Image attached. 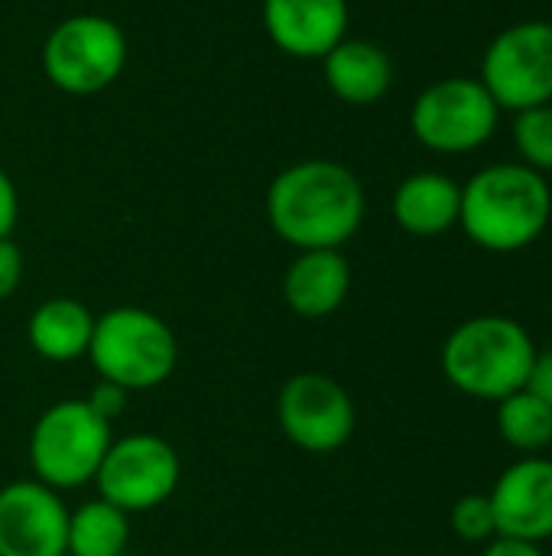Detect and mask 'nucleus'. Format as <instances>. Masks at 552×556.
I'll list each match as a JSON object with an SVG mask.
<instances>
[{"label":"nucleus","instance_id":"obj_3","mask_svg":"<svg viewBox=\"0 0 552 556\" xmlns=\"http://www.w3.org/2000/svg\"><path fill=\"white\" fill-rule=\"evenodd\" d=\"M537 345L511 316H475L452 329L442 345L446 381L475 401H504L527 388Z\"/></svg>","mask_w":552,"mask_h":556},{"label":"nucleus","instance_id":"obj_9","mask_svg":"<svg viewBox=\"0 0 552 556\" xmlns=\"http://www.w3.org/2000/svg\"><path fill=\"white\" fill-rule=\"evenodd\" d=\"M182 463L172 443L156 433H130L111 440L94 485L98 498L117 505L127 515H146L169 502L179 489Z\"/></svg>","mask_w":552,"mask_h":556},{"label":"nucleus","instance_id":"obj_5","mask_svg":"<svg viewBox=\"0 0 552 556\" xmlns=\"http://www.w3.org/2000/svg\"><path fill=\"white\" fill-rule=\"evenodd\" d=\"M111 440V424L98 417L88 401L52 404L29 433V466L36 482L55 492L94 482Z\"/></svg>","mask_w":552,"mask_h":556},{"label":"nucleus","instance_id":"obj_26","mask_svg":"<svg viewBox=\"0 0 552 556\" xmlns=\"http://www.w3.org/2000/svg\"><path fill=\"white\" fill-rule=\"evenodd\" d=\"M485 556H547L540 544L517 541V538H491L485 544Z\"/></svg>","mask_w":552,"mask_h":556},{"label":"nucleus","instance_id":"obj_21","mask_svg":"<svg viewBox=\"0 0 552 556\" xmlns=\"http://www.w3.org/2000/svg\"><path fill=\"white\" fill-rule=\"evenodd\" d=\"M449 521H452V531H455L462 541H468V544H488L491 538H498L491 502H488V495H482V492L462 495V498L452 505Z\"/></svg>","mask_w":552,"mask_h":556},{"label":"nucleus","instance_id":"obj_6","mask_svg":"<svg viewBox=\"0 0 552 556\" xmlns=\"http://www.w3.org/2000/svg\"><path fill=\"white\" fill-rule=\"evenodd\" d=\"M501 114L478 78L452 75L420 91L410 108V130L426 150L459 156L485 147L498 134Z\"/></svg>","mask_w":552,"mask_h":556},{"label":"nucleus","instance_id":"obj_13","mask_svg":"<svg viewBox=\"0 0 552 556\" xmlns=\"http://www.w3.org/2000/svg\"><path fill=\"white\" fill-rule=\"evenodd\" d=\"M264 29L293 59H325L348 33V0H264Z\"/></svg>","mask_w":552,"mask_h":556},{"label":"nucleus","instance_id":"obj_24","mask_svg":"<svg viewBox=\"0 0 552 556\" xmlns=\"http://www.w3.org/2000/svg\"><path fill=\"white\" fill-rule=\"evenodd\" d=\"M16 218H20V195H16L13 179L0 166V238H10V231L16 228Z\"/></svg>","mask_w":552,"mask_h":556},{"label":"nucleus","instance_id":"obj_11","mask_svg":"<svg viewBox=\"0 0 552 556\" xmlns=\"http://www.w3.org/2000/svg\"><path fill=\"white\" fill-rule=\"evenodd\" d=\"M68 554V508L62 495L36 479L0 489V556Z\"/></svg>","mask_w":552,"mask_h":556},{"label":"nucleus","instance_id":"obj_2","mask_svg":"<svg viewBox=\"0 0 552 556\" xmlns=\"http://www.w3.org/2000/svg\"><path fill=\"white\" fill-rule=\"evenodd\" d=\"M552 218V189L543 173L517 163H491L462 186L459 225L472 244L514 254L543 238Z\"/></svg>","mask_w":552,"mask_h":556},{"label":"nucleus","instance_id":"obj_17","mask_svg":"<svg viewBox=\"0 0 552 556\" xmlns=\"http://www.w3.org/2000/svg\"><path fill=\"white\" fill-rule=\"evenodd\" d=\"M91 332H94L91 309L72 296H52L39 303L26 326V339L33 352L55 365H68L88 355Z\"/></svg>","mask_w":552,"mask_h":556},{"label":"nucleus","instance_id":"obj_7","mask_svg":"<svg viewBox=\"0 0 552 556\" xmlns=\"http://www.w3.org/2000/svg\"><path fill=\"white\" fill-rule=\"evenodd\" d=\"M127 65L124 29L101 13L62 20L42 46V72L65 94H98Z\"/></svg>","mask_w":552,"mask_h":556},{"label":"nucleus","instance_id":"obj_10","mask_svg":"<svg viewBox=\"0 0 552 556\" xmlns=\"http://www.w3.org/2000/svg\"><path fill=\"white\" fill-rule=\"evenodd\" d=\"M277 424L296 450L329 456L351 440L358 427V410L351 394L335 378L303 371L280 388Z\"/></svg>","mask_w":552,"mask_h":556},{"label":"nucleus","instance_id":"obj_25","mask_svg":"<svg viewBox=\"0 0 552 556\" xmlns=\"http://www.w3.org/2000/svg\"><path fill=\"white\" fill-rule=\"evenodd\" d=\"M527 391H534L543 404L552 407V345L543 349V352H537L530 378H527Z\"/></svg>","mask_w":552,"mask_h":556},{"label":"nucleus","instance_id":"obj_4","mask_svg":"<svg viewBox=\"0 0 552 556\" xmlns=\"http://www.w3.org/2000/svg\"><path fill=\"white\" fill-rule=\"evenodd\" d=\"M88 362L101 381L124 391H153L179 365V342L166 319L140 306H117L94 316Z\"/></svg>","mask_w":552,"mask_h":556},{"label":"nucleus","instance_id":"obj_1","mask_svg":"<svg viewBox=\"0 0 552 556\" xmlns=\"http://www.w3.org/2000/svg\"><path fill=\"white\" fill-rule=\"evenodd\" d=\"M368 212L361 179L335 160H303L277 173L267 189V218L296 251H342Z\"/></svg>","mask_w":552,"mask_h":556},{"label":"nucleus","instance_id":"obj_23","mask_svg":"<svg viewBox=\"0 0 552 556\" xmlns=\"http://www.w3.org/2000/svg\"><path fill=\"white\" fill-rule=\"evenodd\" d=\"M127 394L130 391H124V388H117L111 381H98L94 391H91V397H88V404H91V410L98 417H104L107 424H114L124 414V407H127Z\"/></svg>","mask_w":552,"mask_h":556},{"label":"nucleus","instance_id":"obj_19","mask_svg":"<svg viewBox=\"0 0 552 556\" xmlns=\"http://www.w3.org/2000/svg\"><path fill=\"white\" fill-rule=\"evenodd\" d=\"M498 433L521 456H540L552 446V407L521 388L498 401Z\"/></svg>","mask_w":552,"mask_h":556},{"label":"nucleus","instance_id":"obj_15","mask_svg":"<svg viewBox=\"0 0 552 556\" xmlns=\"http://www.w3.org/2000/svg\"><path fill=\"white\" fill-rule=\"evenodd\" d=\"M394 222L413 238H439L459 225L462 186L446 173H413L394 192Z\"/></svg>","mask_w":552,"mask_h":556},{"label":"nucleus","instance_id":"obj_16","mask_svg":"<svg viewBox=\"0 0 552 556\" xmlns=\"http://www.w3.org/2000/svg\"><path fill=\"white\" fill-rule=\"evenodd\" d=\"M325 81L332 88L335 98H342L345 104L364 108V104H377L390 85H394V62L390 55L368 39H342L325 59Z\"/></svg>","mask_w":552,"mask_h":556},{"label":"nucleus","instance_id":"obj_14","mask_svg":"<svg viewBox=\"0 0 552 556\" xmlns=\"http://www.w3.org/2000/svg\"><path fill=\"white\" fill-rule=\"evenodd\" d=\"M351 290V264L342 251H299L283 274V300L303 319H325L342 309Z\"/></svg>","mask_w":552,"mask_h":556},{"label":"nucleus","instance_id":"obj_8","mask_svg":"<svg viewBox=\"0 0 552 556\" xmlns=\"http://www.w3.org/2000/svg\"><path fill=\"white\" fill-rule=\"evenodd\" d=\"M478 81L501 111L552 104V23L521 20L501 29L485 55Z\"/></svg>","mask_w":552,"mask_h":556},{"label":"nucleus","instance_id":"obj_12","mask_svg":"<svg viewBox=\"0 0 552 556\" xmlns=\"http://www.w3.org/2000/svg\"><path fill=\"white\" fill-rule=\"evenodd\" d=\"M498 538L543 544L552 538V459L521 456L488 492Z\"/></svg>","mask_w":552,"mask_h":556},{"label":"nucleus","instance_id":"obj_22","mask_svg":"<svg viewBox=\"0 0 552 556\" xmlns=\"http://www.w3.org/2000/svg\"><path fill=\"white\" fill-rule=\"evenodd\" d=\"M20 280H23V251L10 238H0V303L16 293Z\"/></svg>","mask_w":552,"mask_h":556},{"label":"nucleus","instance_id":"obj_18","mask_svg":"<svg viewBox=\"0 0 552 556\" xmlns=\"http://www.w3.org/2000/svg\"><path fill=\"white\" fill-rule=\"evenodd\" d=\"M130 544V515L104 498H91L68 511V554L124 556Z\"/></svg>","mask_w":552,"mask_h":556},{"label":"nucleus","instance_id":"obj_20","mask_svg":"<svg viewBox=\"0 0 552 556\" xmlns=\"http://www.w3.org/2000/svg\"><path fill=\"white\" fill-rule=\"evenodd\" d=\"M511 134H514V147L524 166L543 176L552 173V104L517 111Z\"/></svg>","mask_w":552,"mask_h":556}]
</instances>
